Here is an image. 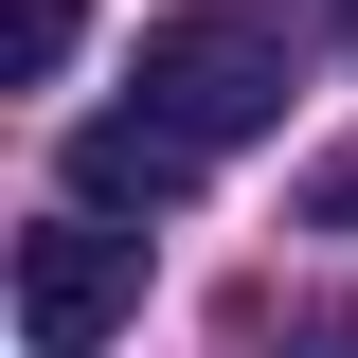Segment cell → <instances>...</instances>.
I'll return each instance as SVG.
<instances>
[{"label":"cell","instance_id":"obj_1","mask_svg":"<svg viewBox=\"0 0 358 358\" xmlns=\"http://www.w3.org/2000/svg\"><path fill=\"white\" fill-rule=\"evenodd\" d=\"M143 126L197 143V162H233L251 126H287V36H268V18H233V0L143 18Z\"/></svg>","mask_w":358,"mask_h":358},{"label":"cell","instance_id":"obj_2","mask_svg":"<svg viewBox=\"0 0 358 358\" xmlns=\"http://www.w3.org/2000/svg\"><path fill=\"white\" fill-rule=\"evenodd\" d=\"M143 322V233L126 215H36L18 233V341L36 358H108Z\"/></svg>","mask_w":358,"mask_h":358},{"label":"cell","instance_id":"obj_3","mask_svg":"<svg viewBox=\"0 0 358 358\" xmlns=\"http://www.w3.org/2000/svg\"><path fill=\"white\" fill-rule=\"evenodd\" d=\"M162 197H197V143H162L143 108H90L72 126V215H162Z\"/></svg>","mask_w":358,"mask_h":358},{"label":"cell","instance_id":"obj_4","mask_svg":"<svg viewBox=\"0 0 358 358\" xmlns=\"http://www.w3.org/2000/svg\"><path fill=\"white\" fill-rule=\"evenodd\" d=\"M251 358H358V305H287V322H268Z\"/></svg>","mask_w":358,"mask_h":358},{"label":"cell","instance_id":"obj_5","mask_svg":"<svg viewBox=\"0 0 358 358\" xmlns=\"http://www.w3.org/2000/svg\"><path fill=\"white\" fill-rule=\"evenodd\" d=\"M305 215H322V233H358V162H322V179H305Z\"/></svg>","mask_w":358,"mask_h":358}]
</instances>
